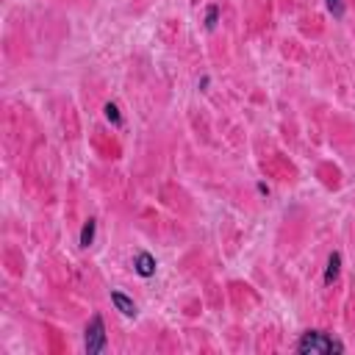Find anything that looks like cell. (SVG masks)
I'll use <instances>...</instances> for the list:
<instances>
[{"label": "cell", "mask_w": 355, "mask_h": 355, "mask_svg": "<svg viewBox=\"0 0 355 355\" xmlns=\"http://www.w3.org/2000/svg\"><path fill=\"white\" fill-rule=\"evenodd\" d=\"M133 269H136L141 277H150V275H155V258L141 250V252H136V258H133Z\"/></svg>", "instance_id": "obj_3"}, {"label": "cell", "mask_w": 355, "mask_h": 355, "mask_svg": "<svg viewBox=\"0 0 355 355\" xmlns=\"http://www.w3.org/2000/svg\"><path fill=\"white\" fill-rule=\"evenodd\" d=\"M105 349V324H103V316L94 313L86 324V352L89 355H97Z\"/></svg>", "instance_id": "obj_2"}, {"label": "cell", "mask_w": 355, "mask_h": 355, "mask_svg": "<svg viewBox=\"0 0 355 355\" xmlns=\"http://www.w3.org/2000/svg\"><path fill=\"white\" fill-rule=\"evenodd\" d=\"M94 230H97V222L89 219V222L83 225V230H80V247H89V244L94 241Z\"/></svg>", "instance_id": "obj_6"}, {"label": "cell", "mask_w": 355, "mask_h": 355, "mask_svg": "<svg viewBox=\"0 0 355 355\" xmlns=\"http://www.w3.org/2000/svg\"><path fill=\"white\" fill-rule=\"evenodd\" d=\"M216 14H219V8L216 6H211L208 8V17H205V28L211 31V28H216Z\"/></svg>", "instance_id": "obj_8"}, {"label": "cell", "mask_w": 355, "mask_h": 355, "mask_svg": "<svg viewBox=\"0 0 355 355\" xmlns=\"http://www.w3.org/2000/svg\"><path fill=\"white\" fill-rule=\"evenodd\" d=\"M111 302L116 305L119 313H125V316H136V302H133L130 297H125L122 291H111Z\"/></svg>", "instance_id": "obj_4"}, {"label": "cell", "mask_w": 355, "mask_h": 355, "mask_svg": "<svg viewBox=\"0 0 355 355\" xmlns=\"http://www.w3.org/2000/svg\"><path fill=\"white\" fill-rule=\"evenodd\" d=\"M338 266H341V255H338V252H333V255H330V261H327V272H324V283H333V280L338 277Z\"/></svg>", "instance_id": "obj_5"}, {"label": "cell", "mask_w": 355, "mask_h": 355, "mask_svg": "<svg viewBox=\"0 0 355 355\" xmlns=\"http://www.w3.org/2000/svg\"><path fill=\"white\" fill-rule=\"evenodd\" d=\"M327 8H330L336 17H341V14H344V8H341V0H327Z\"/></svg>", "instance_id": "obj_9"}, {"label": "cell", "mask_w": 355, "mask_h": 355, "mask_svg": "<svg viewBox=\"0 0 355 355\" xmlns=\"http://www.w3.org/2000/svg\"><path fill=\"white\" fill-rule=\"evenodd\" d=\"M105 119H108V122H114V125H122V116H119V108H116L114 103H108V105H105Z\"/></svg>", "instance_id": "obj_7"}, {"label": "cell", "mask_w": 355, "mask_h": 355, "mask_svg": "<svg viewBox=\"0 0 355 355\" xmlns=\"http://www.w3.org/2000/svg\"><path fill=\"white\" fill-rule=\"evenodd\" d=\"M297 352H302V355H333L336 352L338 355V352H344V344L322 330H308L297 341Z\"/></svg>", "instance_id": "obj_1"}]
</instances>
